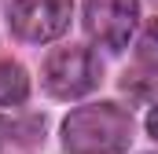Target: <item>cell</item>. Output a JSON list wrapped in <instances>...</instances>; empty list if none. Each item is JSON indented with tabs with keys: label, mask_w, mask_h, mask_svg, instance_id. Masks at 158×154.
<instances>
[{
	"label": "cell",
	"mask_w": 158,
	"mask_h": 154,
	"mask_svg": "<svg viewBox=\"0 0 158 154\" xmlns=\"http://www.w3.org/2000/svg\"><path fill=\"white\" fill-rule=\"evenodd\" d=\"M140 26V0H85L88 37L110 51H121Z\"/></svg>",
	"instance_id": "277c9868"
},
{
	"label": "cell",
	"mask_w": 158,
	"mask_h": 154,
	"mask_svg": "<svg viewBox=\"0 0 158 154\" xmlns=\"http://www.w3.org/2000/svg\"><path fill=\"white\" fill-rule=\"evenodd\" d=\"M99 59L92 55V48L85 44H66V48H55L44 66H40V84L48 95L55 99H81L88 95L96 84H99Z\"/></svg>",
	"instance_id": "7a4b0ae2"
},
{
	"label": "cell",
	"mask_w": 158,
	"mask_h": 154,
	"mask_svg": "<svg viewBox=\"0 0 158 154\" xmlns=\"http://www.w3.org/2000/svg\"><path fill=\"white\" fill-rule=\"evenodd\" d=\"M147 132H151V140H158V107H151V114H147Z\"/></svg>",
	"instance_id": "ba28073f"
},
{
	"label": "cell",
	"mask_w": 158,
	"mask_h": 154,
	"mask_svg": "<svg viewBox=\"0 0 158 154\" xmlns=\"http://www.w3.org/2000/svg\"><path fill=\"white\" fill-rule=\"evenodd\" d=\"M74 0H15L7 11L11 33L26 44H44L70 30Z\"/></svg>",
	"instance_id": "3957f363"
},
{
	"label": "cell",
	"mask_w": 158,
	"mask_h": 154,
	"mask_svg": "<svg viewBox=\"0 0 158 154\" xmlns=\"http://www.w3.org/2000/svg\"><path fill=\"white\" fill-rule=\"evenodd\" d=\"M30 95V74L15 59H0V107H19Z\"/></svg>",
	"instance_id": "5b68a950"
},
{
	"label": "cell",
	"mask_w": 158,
	"mask_h": 154,
	"mask_svg": "<svg viewBox=\"0 0 158 154\" xmlns=\"http://www.w3.org/2000/svg\"><path fill=\"white\" fill-rule=\"evenodd\" d=\"M136 59H140L147 70H155V74H158V18L147 22L143 37H140V44H136Z\"/></svg>",
	"instance_id": "52a82bcc"
},
{
	"label": "cell",
	"mask_w": 158,
	"mask_h": 154,
	"mask_svg": "<svg viewBox=\"0 0 158 154\" xmlns=\"http://www.w3.org/2000/svg\"><path fill=\"white\" fill-rule=\"evenodd\" d=\"M40 132H44V117H22V121L0 117V147H7V143L33 147V143H40Z\"/></svg>",
	"instance_id": "8992f818"
},
{
	"label": "cell",
	"mask_w": 158,
	"mask_h": 154,
	"mask_svg": "<svg viewBox=\"0 0 158 154\" xmlns=\"http://www.w3.org/2000/svg\"><path fill=\"white\" fill-rule=\"evenodd\" d=\"M132 143V114L118 103H88L63 121L66 154H125Z\"/></svg>",
	"instance_id": "6da1fadb"
}]
</instances>
